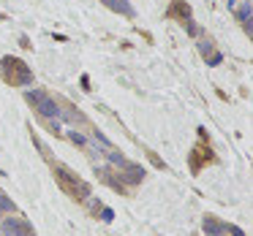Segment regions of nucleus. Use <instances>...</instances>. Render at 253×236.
Returning a JSON list of instances; mask_svg holds the SVG:
<instances>
[{"mask_svg": "<svg viewBox=\"0 0 253 236\" xmlns=\"http://www.w3.org/2000/svg\"><path fill=\"white\" fill-rule=\"evenodd\" d=\"M0 76L6 79L8 84H19V87H28L33 82V71L22 60H17V57H3L0 60Z\"/></svg>", "mask_w": 253, "mask_h": 236, "instance_id": "nucleus-1", "label": "nucleus"}, {"mask_svg": "<svg viewBox=\"0 0 253 236\" xmlns=\"http://www.w3.org/2000/svg\"><path fill=\"white\" fill-rule=\"evenodd\" d=\"M55 176H57V182H60V187L66 193H71L74 198H79V201H84V198L90 196V185L87 182H82L77 174H74L71 169H66L63 163H55Z\"/></svg>", "mask_w": 253, "mask_h": 236, "instance_id": "nucleus-2", "label": "nucleus"}, {"mask_svg": "<svg viewBox=\"0 0 253 236\" xmlns=\"http://www.w3.org/2000/svg\"><path fill=\"white\" fill-rule=\"evenodd\" d=\"M3 234H8V236H36V231L30 228V223L28 220H22V217H3Z\"/></svg>", "mask_w": 253, "mask_h": 236, "instance_id": "nucleus-3", "label": "nucleus"}, {"mask_svg": "<svg viewBox=\"0 0 253 236\" xmlns=\"http://www.w3.org/2000/svg\"><path fill=\"white\" fill-rule=\"evenodd\" d=\"M33 109L39 111L41 117H46V120H60V114H63L60 103H57L55 98H49V95H44L41 101H36V106H33Z\"/></svg>", "mask_w": 253, "mask_h": 236, "instance_id": "nucleus-4", "label": "nucleus"}, {"mask_svg": "<svg viewBox=\"0 0 253 236\" xmlns=\"http://www.w3.org/2000/svg\"><path fill=\"white\" fill-rule=\"evenodd\" d=\"M120 174H123V182H128V185H139V182L144 179V169L139 163H131V160H126V163L120 166Z\"/></svg>", "mask_w": 253, "mask_h": 236, "instance_id": "nucleus-5", "label": "nucleus"}, {"mask_svg": "<svg viewBox=\"0 0 253 236\" xmlns=\"http://www.w3.org/2000/svg\"><path fill=\"white\" fill-rule=\"evenodd\" d=\"M204 234L207 236H229L226 234V223H218L215 217H204Z\"/></svg>", "mask_w": 253, "mask_h": 236, "instance_id": "nucleus-6", "label": "nucleus"}, {"mask_svg": "<svg viewBox=\"0 0 253 236\" xmlns=\"http://www.w3.org/2000/svg\"><path fill=\"white\" fill-rule=\"evenodd\" d=\"M234 17H237V22H242V25H245V30L251 33V25H248V22H251V0H242L240 8H234Z\"/></svg>", "mask_w": 253, "mask_h": 236, "instance_id": "nucleus-7", "label": "nucleus"}, {"mask_svg": "<svg viewBox=\"0 0 253 236\" xmlns=\"http://www.w3.org/2000/svg\"><path fill=\"white\" fill-rule=\"evenodd\" d=\"M166 17H169V19H174V17H182V22H185V19L191 17V8H188V3H182V0H177L174 6H171L169 11H166Z\"/></svg>", "mask_w": 253, "mask_h": 236, "instance_id": "nucleus-8", "label": "nucleus"}, {"mask_svg": "<svg viewBox=\"0 0 253 236\" xmlns=\"http://www.w3.org/2000/svg\"><path fill=\"white\" fill-rule=\"evenodd\" d=\"M112 11H120L123 17H133V8L128 6V0H104Z\"/></svg>", "mask_w": 253, "mask_h": 236, "instance_id": "nucleus-9", "label": "nucleus"}, {"mask_svg": "<svg viewBox=\"0 0 253 236\" xmlns=\"http://www.w3.org/2000/svg\"><path fill=\"white\" fill-rule=\"evenodd\" d=\"M204 158L210 160V147H207V149H204V147H196V149H193V155H191V169L199 171V169H202V160H204Z\"/></svg>", "mask_w": 253, "mask_h": 236, "instance_id": "nucleus-10", "label": "nucleus"}, {"mask_svg": "<svg viewBox=\"0 0 253 236\" xmlns=\"http://www.w3.org/2000/svg\"><path fill=\"white\" fill-rule=\"evenodd\" d=\"M104 155H106V160H109L112 166H117V169H120V166L126 163V155H123V152H117L115 147H109V149H106Z\"/></svg>", "mask_w": 253, "mask_h": 236, "instance_id": "nucleus-11", "label": "nucleus"}, {"mask_svg": "<svg viewBox=\"0 0 253 236\" xmlns=\"http://www.w3.org/2000/svg\"><path fill=\"white\" fill-rule=\"evenodd\" d=\"M0 212H6V214H14V212H17L14 201H11V198H6L3 193H0Z\"/></svg>", "mask_w": 253, "mask_h": 236, "instance_id": "nucleus-12", "label": "nucleus"}, {"mask_svg": "<svg viewBox=\"0 0 253 236\" xmlns=\"http://www.w3.org/2000/svg\"><path fill=\"white\" fill-rule=\"evenodd\" d=\"M68 138H71L74 144H79V147H87V136L79 131H68Z\"/></svg>", "mask_w": 253, "mask_h": 236, "instance_id": "nucleus-13", "label": "nucleus"}, {"mask_svg": "<svg viewBox=\"0 0 253 236\" xmlns=\"http://www.w3.org/2000/svg\"><path fill=\"white\" fill-rule=\"evenodd\" d=\"M199 52H202L204 57H210V55H212V41H210V38H202V41H199Z\"/></svg>", "mask_w": 253, "mask_h": 236, "instance_id": "nucleus-14", "label": "nucleus"}, {"mask_svg": "<svg viewBox=\"0 0 253 236\" xmlns=\"http://www.w3.org/2000/svg\"><path fill=\"white\" fill-rule=\"evenodd\" d=\"M185 30H188V35H199V33H202V28H199V25H193L191 19L185 22Z\"/></svg>", "mask_w": 253, "mask_h": 236, "instance_id": "nucleus-15", "label": "nucleus"}, {"mask_svg": "<svg viewBox=\"0 0 253 236\" xmlns=\"http://www.w3.org/2000/svg\"><path fill=\"white\" fill-rule=\"evenodd\" d=\"M220 60H223V55H220V52H212V55L207 57V66H218Z\"/></svg>", "mask_w": 253, "mask_h": 236, "instance_id": "nucleus-16", "label": "nucleus"}, {"mask_svg": "<svg viewBox=\"0 0 253 236\" xmlns=\"http://www.w3.org/2000/svg\"><path fill=\"white\" fill-rule=\"evenodd\" d=\"M226 234H231V236H245L240 228H237V225H229V223H226Z\"/></svg>", "mask_w": 253, "mask_h": 236, "instance_id": "nucleus-17", "label": "nucleus"}, {"mask_svg": "<svg viewBox=\"0 0 253 236\" xmlns=\"http://www.w3.org/2000/svg\"><path fill=\"white\" fill-rule=\"evenodd\" d=\"M101 220H106V223H109V220H112V209H101Z\"/></svg>", "mask_w": 253, "mask_h": 236, "instance_id": "nucleus-18", "label": "nucleus"}, {"mask_svg": "<svg viewBox=\"0 0 253 236\" xmlns=\"http://www.w3.org/2000/svg\"><path fill=\"white\" fill-rule=\"evenodd\" d=\"M0 214H3V212H0ZM0 220H3V217H0Z\"/></svg>", "mask_w": 253, "mask_h": 236, "instance_id": "nucleus-19", "label": "nucleus"}, {"mask_svg": "<svg viewBox=\"0 0 253 236\" xmlns=\"http://www.w3.org/2000/svg\"><path fill=\"white\" fill-rule=\"evenodd\" d=\"M0 234H3V231H0Z\"/></svg>", "mask_w": 253, "mask_h": 236, "instance_id": "nucleus-20", "label": "nucleus"}]
</instances>
